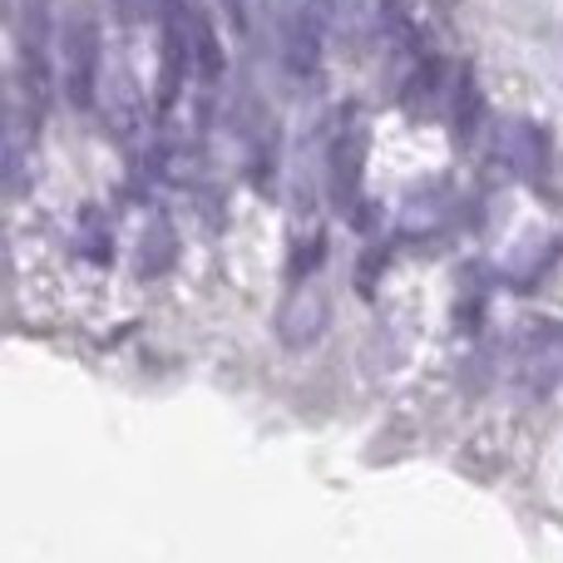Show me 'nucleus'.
<instances>
[{
	"label": "nucleus",
	"mask_w": 563,
	"mask_h": 563,
	"mask_svg": "<svg viewBox=\"0 0 563 563\" xmlns=\"http://www.w3.org/2000/svg\"><path fill=\"white\" fill-rule=\"evenodd\" d=\"M194 65H198V79H208V85H213V79L223 75V45H218V35H213V20H208V10H198Z\"/></svg>",
	"instance_id": "nucleus-13"
},
{
	"label": "nucleus",
	"mask_w": 563,
	"mask_h": 563,
	"mask_svg": "<svg viewBox=\"0 0 563 563\" xmlns=\"http://www.w3.org/2000/svg\"><path fill=\"white\" fill-rule=\"evenodd\" d=\"M327 25L317 0H291L282 15V65L291 79H311L321 69V45H327Z\"/></svg>",
	"instance_id": "nucleus-6"
},
{
	"label": "nucleus",
	"mask_w": 563,
	"mask_h": 563,
	"mask_svg": "<svg viewBox=\"0 0 563 563\" xmlns=\"http://www.w3.org/2000/svg\"><path fill=\"white\" fill-rule=\"evenodd\" d=\"M479 124V85L475 75H460L450 89V129H455V144H470V129Z\"/></svg>",
	"instance_id": "nucleus-12"
},
{
	"label": "nucleus",
	"mask_w": 563,
	"mask_h": 563,
	"mask_svg": "<svg viewBox=\"0 0 563 563\" xmlns=\"http://www.w3.org/2000/svg\"><path fill=\"white\" fill-rule=\"evenodd\" d=\"M174 267V228L164 218L144 228V243H139V277H158Z\"/></svg>",
	"instance_id": "nucleus-11"
},
{
	"label": "nucleus",
	"mask_w": 563,
	"mask_h": 563,
	"mask_svg": "<svg viewBox=\"0 0 563 563\" xmlns=\"http://www.w3.org/2000/svg\"><path fill=\"white\" fill-rule=\"evenodd\" d=\"M49 55H55V0H15V69L20 99L45 109L49 95Z\"/></svg>",
	"instance_id": "nucleus-1"
},
{
	"label": "nucleus",
	"mask_w": 563,
	"mask_h": 563,
	"mask_svg": "<svg viewBox=\"0 0 563 563\" xmlns=\"http://www.w3.org/2000/svg\"><path fill=\"white\" fill-rule=\"evenodd\" d=\"M223 10H228V20H233V25H247V10H253V0H223Z\"/></svg>",
	"instance_id": "nucleus-16"
},
{
	"label": "nucleus",
	"mask_w": 563,
	"mask_h": 563,
	"mask_svg": "<svg viewBox=\"0 0 563 563\" xmlns=\"http://www.w3.org/2000/svg\"><path fill=\"white\" fill-rule=\"evenodd\" d=\"M361 164H366V119H361L356 104H346L327 134V184H331V203L341 213H356Z\"/></svg>",
	"instance_id": "nucleus-4"
},
{
	"label": "nucleus",
	"mask_w": 563,
	"mask_h": 563,
	"mask_svg": "<svg viewBox=\"0 0 563 563\" xmlns=\"http://www.w3.org/2000/svg\"><path fill=\"white\" fill-rule=\"evenodd\" d=\"M99 65H104V45H99V20L89 10L59 25V75H65V95L75 109H95L99 99Z\"/></svg>",
	"instance_id": "nucleus-3"
},
{
	"label": "nucleus",
	"mask_w": 563,
	"mask_h": 563,
	"mask_svg": "<svg viewBox=\"0 0 563 563\" xmlns=\"http://www.w3.org/2000/svg\"><path fill=\"white\" fill-rule=\"evenodd\" d=\"M505 154H509V164H515L519 178L539 184V178H544V168H549L544 129H539V124H509L505 129Z\"/></svg>",
	"instance_id": "nucleus-8"
},
{
	"label": "nucleus",
	"mask_w": 563,
	"mask_h": 563,
	"mask_svg": "<svg viewBox=\"0 0 563 563\" xmlns=\"http://www.w3.org/2000/svg\"><path fill=\"white\" fill-rule=\"evenodd\" d=\"M321 263H327V233H311V238H301L297 253H291L287 277H291V282H311Z\"/></svg>",
	"instance_id": "nucleus-14"
},
{
	"label": "nucleus",
	"mask_w": 563,
	"mask_h": 563,
	"mask_svg": "<svg viewBox=\"0 0 563 563\" xmlns=\"http://www.w3.org/2000/svg\"><path fill=\"white\" fill-rule=\"evenodd\" d=\"M440 79H445L440 59H435V55H426L416 69H410L406 89H400V104H406L410 114H426V109H435V89H440Z\"/></svg>",
	"instance_id": "nucleus-10"
},
{
	"label": "nucleus",
	"mask_w": 563,
	"mask_h": 563,
	"mask_svg": "<svg viewBox=\"0 0 563 563\" xmlns=\"http://www.w3.org/2000/svg\"><path fill=\"white\" fill-rule=\"evenodd\" d=\"M376 25L396 49H420V10L416 0H376Z\"/></svg>",
	"instance_id": "nucleus-9"
},
{
	"label": "nucleus",
	"mask_w": 563,
	"mask_h": 563,
	"mask_svg": "<svg viewBox=\"0 0 563 563\" xmlns=\"http://www.w3.org/2000/svg\"><path fill=\"white\" fill-rule=\"evenodd\" d=\"M321 331H327V297L311 282H291L287 301L277 311V341L287 351H307Z\"/></svg>",
	"instance_id": "nucleus-7"
},
{
	"label": "nucleus",
	"mask_w": 563,
	"mask_h": 563,
	"mask_svg": "<svg viewBox=\"0 0 563 563\" xmlns=\"http://www.w3.org/2000/svg\"><path fill=\"white\" fill-rule=\"evenodd\" d=\"M515 386L529 400H544L563 386V321H529L515 346Z\"/></svg>",
	"instance_id": "nucleus-5"
},
{
	"label": "nucleus",
	"mask_w": 563,
	"mask_h": 563,
	"mask_svg": "<svg viewBox=\"0 0 563 563\" xmlns=\"http://www.w3.org/2000/svg\"><path fill=\"white\" fill-rule=\"evenodd\" d=\"M114 10H119V20H124V25H139V20L154 15V0H114Z\"/></svg>",
	"instance_id": "nucleus-15"
},
{
	"label": "nucleus",
	"mask_w": 563,
	"mask_h": 563,
	"mask_svg": "<svg viewBox=\"0 0 563 563\" xmlns=\"http://www.w3.org/2000/svg\"><path fill=\"white\" fill-rule=\"evenodd\" d=\"M194 40H198V5L158 0V89H154L158 114H168L178 104V95H184V79L198 75Z\"/></svg>",
	"instance_id": "nucleus-2"
}]
</instances>
